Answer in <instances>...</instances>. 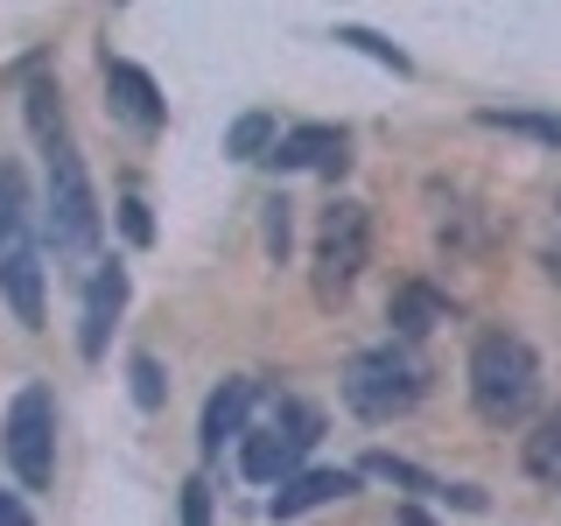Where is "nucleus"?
I'll list each match as a JSON object with an SVG mask.
<instances>
[{"label": "nucleus", "instance_id": "f257e3e1", "mask_svg": "<svg viewBox=\"0 0 561 526\" xmlns=\"http://www.w3.org/2000/svg\"><path fill=\"white\" fill-rule=\"evenodd\" d=\"M28 127L43 140V162H49V239L64 253H92L99 245V197H92V175H84L78 148H70V127H64V105L49 84H28Z\"/></svg>", "mask_w": 561, "mask_h": 526}, {"label": "nucleus", "instance_id": "f03ea898", "mask_svg": "<svg viewBox=\"0 0 561 526\" xmlns=\"http://www.w3.org/2000/svg\"><path fill=\"white\" fill-rule=\"evenodd\" d=\"M470 400H478V414L491 421V428L519 421L540 400V358H534V344L513 338V330H484L478 351H470Z\"/></svg>", "mask_w": 561, "mask_h": 526}, {"label": "nucleus", "instance_id": "7ed1b4c3", "mask_svg": "<svg viewBox=\"0 0 561 526\" xmlns=\"http://www.w3.org/2000/svg\"><path fill=\"white\" fill-rule=\"evenodd\" d=\"M421 386H428V365L408 344H379V351H358L344 365V408L365 421H393L421 400Z\"/></svg>", "mask_w": 561, "mask_h": 526}, {"label": "nucleus", "instance_id": "20e7f679", "mask_svg": "<svg viewBox=\"0 0 561 526\" xmlns=\"http://www.w3.org/2000/svg\"><path fill=\"white\" fill-rule=\"evenodd\" d=\"M0 288H8V302L28 330H43V260H35L28 239V197L14 169H0Z\"/></svg>", "mask_w": 561, "mask_h": 526}, {"label": "nucleus", "instance_id": "39448f33", "mask_svg": "<svg viewBox=\"0 0 561 526\" xmlns=\"http://www.w3.org/2000/svg\"><path fill=\"white\" fill-rule=\"evenodd\" d=\"M0 443H8V464L28 491H43L57 478V408H49V386H22V393H14Z\"/></svg>", "mask_w": 561, "mask_h": 526}, {"label": "nucleus", "instance_id": "423d86ee", "mask_svg": "<svg viewBox=\"0 0 561 526\" xmlns=\"http://www.w3.org/2000/svg\"><path fill=\"white\" fill-rule=\"evenodd\" d=\"M365 253H373V218H365V204H330L323 225H316V295L323 302H337V295L358 281Z\"/></svg>", "mask_w": 561, "mask_h": 526}, {"label": "nucleus", "instance_id": "0eeeda50", "mask_svg": "<svg viewBox=\"0 0 561 526\" xmlns=\"http://www.w3.org/2000/svg\"><path fill=\"white\" fill-rule=\"evenodd\" d=\"M105 99H113V113L127 119L134 134H162L169 105H162V92H154V78L140 64H105Z\"/></svg>", "mask_w": 561, "mask_h": 526}, {"label": "nucleus", "instance_id": "6e6552de", "mask_svg": "<svg viewBox=\"0 0 561 526\" xmlns=\"http://www.w3.org/2000/svg\"><path fill=\"white\" fill-rule=\"evenodd\" d=\"M267 162H274V169H323V175H344V134H337V127H295V134H274Z\"/></svg>", "mask_w": 561, "mask_h": 526}, {"label": "nucleus", "instance_id": "1a4fd4ad", "mask_svg": "<svg viewBox=\"0 0 561 526\" xmlns=\"http://www.w3.org/2000/svg\"><path fill=\"white\" fill-rule=\"evenodd\" d=\"M351 491H358L351 470H302V478H288V484L274 491L267 513L274 519H302V513H316V505H330V499H351Z\"/></svg>", "mask_w": 561, "mask_h": 526}, {"label": "nucleus", "instance_id": "9d476101", "mask_svg": "<svg viewBox=\"0 0 561 526\" xmlns=\"http://www.w3.org/2000/svg\"><path fill=\"white\" fill-rule=\"evenodd\" d=\"M386 323H393L400 344H414V338H428L435 323H449V302L428 288V281H400L393 302H386Z\"/></svg>", "mask_w": 561, "mask_h": 526}, {"label": "nucleus", "instance_id": "9b49d317", "mask_svg": "<svg viewBox=\"0 0 561 526\" xmlns=\"http://www.w3.org/2000/svg\"><path fill=\"white\" fill-rule=\"evenodd\" d=\"M245 408H253V379H225L218 393L204 400V428H197L204 456H218V449H225V435H239V428H245Z\"/></svg>", "mask_w": 561, "mask_h": 526}, {"label": "nucleus", "instance_id": "f8f14e48", "mask_svg": "<svg viewBox=\"0 0 561 526\" xmlns=\"http://www.w3.org/2000/svg\"><path fill=\"white\" fill-rule=\"evenodd\" d=\"M119 302H127V274L105 267L92 281V295H84V330H78V351H84V358H99V351H105V330H113Z\"/></svg>", "mask_w": 561, "mask_h": 526}, {"label": "nucleus", "instance_id": "ddd939ff", "mask_svg": "<svg viewBox=\"0 0 561 526\" xmlns=\"http://www.w3.org/2000/svg\"><path fill=\"white\" fill-rule=\"evenodd\" d=\"M295 456H302V449H295V443H280V435L267 428V435H245L239 470H245L253 484H288V478H295Z\"/></svg>", "mask_w": 561, "mask_h": 526}, {"label": "nucleus", "instance_id": "4468645a", "mask_svg": "<svg viewBox=\"0 0 561 526\" xmlns=\"http://www.w3.org/2000/svg\"><path fill=\"white\" fill-rule=\"evenodd\" d=\"M526 478L561 484V408H554V414H540V428L526 435Z\"/></svg>", "mask_w": 561, "mask_h": 526}, {"label": "nucleus", "instance_id": "2eb2a0df", "mask_svg": "<svg viewBox=\"0 0 561 526\" xmlns=\"http://www.w3.org/2000/svg\"><path fill=\"white\" fill-rule=\"evenodd\" d=\"M274 435H280V443H295V449H309L316 435H323V414H316L309 400H280V408H274Z\"/></svg>", "mask_w": 561, "mask_h": 526}, {"label": "nucleus", "instance_id": "dca6fc26", "mask_svg": "<svg viewBox=\"0 0 561 526\" xmlns=\"http://www.w3.org/2000/svg\"><path fill=\"white\" fill-rule=\"evenodd\" d=\"M267 148H274V119H267V113H245V119H232V134H225V155L253 162V155H267Z\"/></svg>", "mask_w": 561, "mask_h": 526}, {"label": "nucleus", "instance_id": "f3484780", "mask_svg": "<svg viewBox=\"0 0 561 526\" xmlns=\"http://www.w3.org/2000/svg\"><path fill=\"white\" fill-rule=\"evenodd\" d=\"M337 43H351V49H365L373 64H386V70H408V57H400L386 35H373V28H337Z\"/></svg>", "mask_w": 561, "mask_h": 526}, {"label": "nucleus", "instance_id": "a211bd4d", "mask_svg": "<svg viewBox=\"0 0 561 526\" xmlns=\"http://www.w3.org/2000/svg\"><path fill=\"white\" fill-rule=\"evenodd\" d=\"M134 400L140 408H162V365L154 358H134Z\"/></svg>", "mask_w": 561, "mask_h": 526}, {"label": "nucleus", "instance_id": "6ab92c4d", "mask_svg": "<svg viewBox=\"0 0 561 526\" xmlns=\"http://www.w3.org/2000/svg\"><path fill=\"white\" fill-rule=\"evenodd\" d=\"M365 470H373V478H393V484H408V491H435V484L421 478L414 464H393V456H373V464H365Z\"/></svg>", "mask_w": 561, "mask_h": 526}, {"label": "nucleus", "instance_id": "aec40b11", "mask_svg": "<svg viewBox=\"0 0 561 526\" xmlns=\"http://www.w3.org/2000/svg\"><path fill=\"white\" fill-rule=\"evenodd\" d=\"M183 526H210V484L204 478L183 484Z\"/></svg>", "mask_w": 561, "mask_h": 526}, {"label": "nucleus", "instance_id": "412c9836", "mask_svg": "<svg viewBox=\"0 0 561 526\" xmlns=\"http://www.w3.org/2000/svg\"><path fill=\"white\" fill-rule=\"evenodd\" d=\"M119 225H127V239H134V245H148V239H154V218H148V204H140V197L119 204Z\"/></svg>", "mask_w": 561, "mask_h": 526}, {"label": "nucleus", "instance_id": "4be33fe9", "mask_svg": "<svg viewBox=\"0 0 561 526\" xmlns=\"http://www.w3.org/2000/svg\"><path fill=\"white\" fill-rule=\"evenodd\" d=\"M267 245H274V253H288V204H274V218H267Z\"/></svg>", "mask_w": 561, "mask_h": 526}, {"label": "nucleus", "instance_id": "5701e85b", "mask_svg": "<svg viewBox=\"0 0 561 526\" xmlns=\"http://www.w3.org/2000/svg\"><path fill=\"white\" fill-rule=\"evenodd\" d=\"M0 526H35V519L22 513V505H14V499H8V491H0Z\"/></svg>", "mask_w": 561, "mask_h": 526}, {"label": "nucleus", "instance_id": "b1692460", "mask_svg": "<svg viewBox=\"0 0 561 526\" xmlns=\"http://www.w3.org/2000/svg\"><path fill=\"white\" fill-rule=\"evenodd\" d=\"M548 267L561 274V204H554V245H548Z\"/></svg>", "mask_w": 561, "mask_h": 526}]
</instances>
